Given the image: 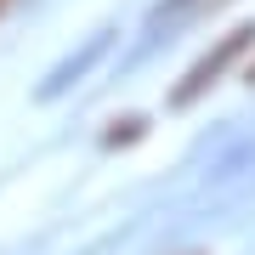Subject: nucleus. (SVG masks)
Segmentation results:
<instances>
[{"instance_id": "nucleus-1", "label": "nucleus", "mask_w": 255, "mask_h": 255, "mask_svg": "<svg viewBox=\"0 0 255 255\" xmlns=\"http://www.w3.org/2000/svg\"><path fill=\"white\" fill-rule=\"evenodd\" d=\"M250 46H255V23H244V28H233V34L221 40V46L210 51V57H204V63H199V68L187 74L182 85H176V102H193V97H204L210 85H216V74H227V63H238V57H244Z\"/></svg>"}, {"instance_id": "nucleus-2", "label": "nucleus", "mask_w": 255, "mask_h": 255, "mask_svg": "<svg viewBox=\"0 0 255 255\" xmlns=\"http://www.w3.org/2000/svg\"><path fill=\"white\" fill-rule=\"evenodd\" d=\"M0 6H6V0H0Z\"/></svg>"}]
</instances>
